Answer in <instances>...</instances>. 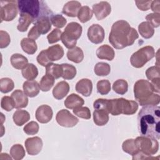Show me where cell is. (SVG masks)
Here are the masks:
<instances>
[{
  "label": "cell",
  "mask_w": 160,
  "mask_h": 160,
  "mask_svg": "<svg viewBox=\"0 0 160 160\" xmlns=\"http://www.w3.org/2000/svg\"><path fill=\"white\" fill-rule=\"evenodd\" d=\"M82 31V26L79 23L76 22H69L65 28L61 38L76 42L77 39L81 37Z\"/></svg>",
  "instance_id": "30bf717a"
},
{
  "label": "cell",
  "mask_w": 160,
  "mask_h": 160,
  "mask_svg": "<svg viewBox=\"0 0 160 160\" xmlns=\"http://www.w3.org/2000/svg\"><path fill=\"white\" fill-rule=\"evenodd\" d=\"M62 68V78L65 80L72 79L76 75V68L69 64L64 63L61 64Z\"/></svg>",
  "instance_id": "d6a6232c"
},
{
  "label": "cell",
  "mask_w": 160,
  "mask_h": 160,
  "mask_svg": "<svg viewBox=\"0 0 160 160\" xmlns=\"http://www.w3.org/2000/svg\"><path fill=\"white\" fill-rule=\"evenodd\" d=\"M11 42V38L9 34L4 31H0V48H5L9 46Z\"/></svg>",
  "instance_id": "681fc988"
},
{
  "label": "cell",
  "mask_w": 160,
  "mask_h": 160,
  "mask_svg": "<svg viewBox=\"0 0 160 160\" xmlns=\"http://www.w3.org/2000/svg\"><path fill=\"white\" fill-rule=\"evenodd\" d=\"M147 22H148L153 28H158L160 25V14L150 13L146 16Z\"/></svg>",
  "instance_id": "bcb514c9"
},
{
  "label": "cell",
  "mask_w": 160,
  "mask_h": 160,
  "mask_svg": "<svg viewBox=\"0 0 160 160\" xmlns=\"http://www.w3.org/2000/svg\"><path fill=\"white\" fill-rule=\"evenodd\" d=\"M139 38L137 31L131 28L128 22L119 20L115 22L109 35V42L117 49H121L134 44Z\"/></svg>",
  "instance_id": "7a4b0ae2"
},
{
  "label": "cell",
  "mask_w": 160,
  "mask_h": 160,
  "mask_svg": "<svg viewBox=\"0 0 160 160\" xmlns=\"http://www.w3.org/2000/svg\"><path fill=\"white\" fill-rule=\"evenodd\" d=\"M62 32L59 29H54L47 36L48 42L49 44H53L57 42L61 39Z\"/></svg>",
  "instance_id": "7dc6e473"
},
{
  "label": "cell",
  "mask_w": 160,
  "mask_h": 160,
  "mask_svg": "<svg viewBox=\"0 0 160 160\" xmlns=\"http://www.w3.org/2000/svg\"><path fill=\"white\" fill-rule=\"evenodd\" d=\"M111 83L107 79L100 80L97 83L98 92L101 95H106L111 91Z\"/></svg>",
  "instance_id": "60d3db41"
},
{
  "label": "cell",
  "mask_w": 160,
  "mask_h": 160,
  "mask_svg": "<svg viewBox=\"0 0 160 160\" xmlns=\"http://www.w3.org/2000/svg\"><path fill=\"white\" fill-rule=\"evenodd\" d=\"M138 109V104L134 101H131L125 98H116L108 99V111L113 116H118L121 114L125 115L134 114Z\"/></svg>",
  "instance_id": "277c9868"
},
{
  "label": "cell",
  "mask_w": 160,
  "mask_h": 160,
  "mask_svg": "<svg viewBox=\"0 0 160 160\" xmlns=\"http://www.w3.org/2000/svg\"><path fill=\"white\" fill-rule=\"evenodd\" d=\"M94 73L98 76H108L111 72L110 65L106 62H98L94 68Z\"/></svg>",
  "instance_id": "8d00e7d4"
},
{
  "label": "cell",
  "mask_w": 160,
  "mask_h": 160,
  "mask_svg": "<svg viewBox=\"0 0 160 160\" xmlns=\"http://www.w3.org/2000/svg\"><path fill=\"white\" fill-rule=\"evenodd\" d=\"M92 11L98 20H102L111 13V6L107 1H101L92 5Z\"/></svg>",
  "instance_id": "4fadbf2b"
},
{
  "label": "cell",
  "mask_w": 160,
  "mask_h": 160,
  "mask_svg": "<svg viewBox=\"0 0 160 160\" xmlns=\"http://www.w3.org/2000/svg\"><path fill=\"white\" fill-rule=\"evenodd\" d=\"M152 1H136L135 2L139 9L142 11H148L150 9Z\"/></svg>",
  "instance_id": "816d5d0a"
},
{
  "label": "cell",
  "mask_w": 160,
  "mask_h": 160,
  "mask_svg": "<svg viewBox=\"0 0 160 160\" xmlns=\"http://www.w3.org/2000/svg\"><path fill=\"white\" fill-rule=\"evenodd\" d=\"M159 82H160V78H156L151 81V84L153 87L154 91L155 92L159 93Z\"/></svg>",
  "instance_id": "db71d44e"
},
{
  "label": "cell",
  "mask_w": 160,
  "mask_h": 160,
  "mask_svg": "<svg viewBox=\"0 0 160 160\" xmlns=\"http://www.w3.org/2000/svg\"><path fill=\"white\" fill-rule=\"evenodd\" d=\"M84 103V99L79 95L72 93L69 95L64 101V106L70 109L82 106Z\"/></svg>",
  "instance_id": "603a6c76"
},
{
  "label": "cell",
  "mask_w": 160,
  "mask_h": 160,
  "mask_svg": "<svg viewBox=\"0 0 160 160\" xmlns=\"http://www.w3.org/2000/svg\"><path fill=\"white\" fill-rule=\"evenodd\" d=\"M1 106L6 111H11L15 108L14 102L12 98L7 96L2 98L1 101Z\"/></svg>",
  "instance_id": "ee69618b"
},
{
  "label": "cell",
  "mask_w": 160,
  "mask_h": 160,
  "mask_svg": "<svg viewBox=\"0 0 160 160\" xmlns=\"http://www.w3.org/2000/svg\"><path fill=\"white\" fill-rule=\"evenodd\" d=\"M24 92L29 97L33 98L36 96L40 90L39 84L36 81H26L23 83Z\"/></svg>",
  "instance_id": "7402d4cb"
},
{
  "label": "cell",
  "mask_w": 160,
  "mask_h": 160,
  "mask_svg": "<svg viewBox=\"0 0 160 160\" xmlns=\"http://www.w3.org/2000/svg\"><path fill=\"white\" fill-rule=\"evenodd\" d=\"M112 89L117 94L123 95L128 91V84L126 80L118 79L113 83Z\"/></svg>",
  "instance_id": "f35d334b"
},
{
  "label": "cell",
  "mask_w": 160,
  "mask_h": 160,
  "mask_svg": "<svg viewBox=\"0 0 160 160\" xmlns=\"http://www.w3.org/2000/svg\"><path fill=\"white\" fill-rule=\"evenodd\" d=\"M69 91V85L65 81H62L59 82L52 90L53 97L56 99H62L64 98Z\"/></svg>",
  "instance_id": "e0dca14e"
},
{
  "label": "cell",
  "mask_w": 160,
  "mask_h": 160,
  "mask_svg": "<svg viewBox=\"0 0 160 160\" xmlns=\"http://www.w3.org/2000/svg\"><path fill=\"white\" fill-rule=\"evenodd\" d=\"M46 74L53 77L54 79H58L62 76V68L61 64L51 62L46 66Z\"/></svg>",
  "instance_id": "1f68e13d"
},
{
  "label": "cell",
  "mask_w": 160,
  "mask_h": 160,
  "mask_svg": "<svg viewBox=\"0 0 160 160\" xmlns=\"http://www.w3.org/2000/svg\"><path fill=\"white\" fill-rule=\"evenodd\" d=\"M39 125L35 121H31L28 123L23 128L24 132L28 135H34L39 131Z\"/></svg>",
  "instance_id": "f6af8a7d"
},
{
  "label": "cell",
  "mask_w": 160,
  "mask_h": 160,
  "mask_svg": "<svg viewBox=\"0 0 160 160\" xmlns=\"http://www.w3.org/2000/svg\"><path fill=\"white\" fill-rule=\"evenodd\" d=\"M46 51L49 59L51 62L58 61L64 56L63 48L59 44L52 45L46 49Z\"/></svg>",
  "instance_id": "44dd1931"
},
{
  "label": "cell",
  "mask_w": 160,
  "mask_h": 160,
  "mask_svg": "<svg viewBox=\"0 0 160 160\" xmlns=\"http://www.w3.org/2000/svg\"><path fill=\"white\" fill-rule=\"evenodd\" d=\"M97 57L100 59L112 61L115 56L114 49L108 44H104L99 47L96 51Z\"/></svg>",
  "instance_id": "ffe728a7"
},
{
  "label": "cell",
  "mask_w": 160,
  "mask_h": 160,
  "mask_svg": "<svg viewBox=\"0 0 160 160\" xmlns=\"http://www.w3.org/2000/svg\"><path fill=\"white\" fill-rule=\"evenodd\" d=\"M146 75L149 80H153L156 78H160V72L159 66H152L147 69Z\"/></svg>",
  "instance_id": "c3c4849f"
},
{
  "label": "cell",
  "mask_w": 160,
  "mask_h": 160,
  "mask_svg": "<svg viewBox=\"0 0 160 160\" xmlns=\"http://www.w3.org/2000/svg\"><path fill=\"white\" fill-rule=\"evenodd\" d=\"M19 13H27L33 19V24L43 16L51 17L52 11L42 1L19 0L17 1Z\"/></svg>",
  "instance_id": "3957f363"
},
{
  "label": "cell",
  "mask_w": 160,
  "mask_h": 160,
  "mask_svg": "<svg viewBox=\"0 0 160 160\" xmlns=\"http://www.w3.org/2000/svg\"><path fill=\"white\" fill-rule=\"evenodd\" d=\"M122 149L124 152L131 156H134L139 152L133 139H128L124 141L122 144Z\"/></svg>",
  "instance_id": "74e56055"
},
{
  "label": "cell",
  "mask_w": 160,
  "mask_h": 160,
  "mask_svg": "<svg viewBox=\"0 0 160 160\" xmlns=\"http://www.w3.org/2000/svg\"><path fill=\"white\" fill-rule=\"evenodd\" d=\"M33 23L32 18L27 13H19V23L17 29L20 32H26L29 25Z\"/></svg>",
  "instance_id": "83f0119b"
},
{
  "label": "cell",
  "mask_w": 160,
  "mask_h": 160,
  "mask_svg": "<svg viewBox=\"0 0 160 160\" xmlns=\"http://www.w3.org/2000/svg\"><path fill=\"white\" fill-rule=\"evenodd\" d=\"M81 4L77 1H70L67 2L63 6L62 12L69 17H76L80 9Z\"/></svg>",
  "instance_id": "ac0fdd59"
},
{
  "label": "cell",
  "mask_w": 160,
  "mask_h": 160,
  "mask_svg": "<svg viewBox=\"0 0 160 160\" xmlns=\"http://www.w3.org/2000/svg\"><path fill=\"white\" fill-rule=\"evenodd\" d=\"M25 150L21 144H16L10 149V155L14 160L22 159L25 156Z\"/></svg>",
  "instance_id": "d590c367"
},
{
  "label": "cell",
  "mask_w": 160,
  "mask_h": 160,
  "mask_svg": "<svg viewBox=\"0 0 160 160\" xmlns=\"http://www.w3.org/2000/svg\"><path fill=\"white\" fill-rule=\"evenodd\" d=\"M23 78L29 80L33 81L38 75V69L37 67L32 63H29L27 66L22 69L21 71Z\"/></svg>",
  "instance_id": "f546056e"
},
{
  "label": "cell",
  "mask_w": 160,
  "mask_h": 160,
  "mask_svg": "<svg viewBox=\"0 0 160 160\" xmlns=\"http://www.w3.org/2000/svg\"><path fill=\"white\" fill-rule=\"evenodd\" d=\"M105 32L103 28L98 24L91 25L88 30V38L94 44H100L104 39Z\"/></svg>",
  "instance_id": "8fae6325"
},
{
  "label": "cell",
  "mask_w": 160,
  "mask_h": 160,
  "mask_svg": "<svg viewBox=\"0 0 160 160\" xmlns=\"http://www.w3.org/2000/svg\"><path fill=\"white\" fill-rule=\"evenodd\" d=\"M10 61L12 67L17 69H22L28 64V59L23 55L19 53L12 54L11 57Z\"/></svg>",
  "instance_id": "d4e9b609"
},
{
  "label": "cell",
  "mask_w": 160,
  "mask_h": 160,
  "mask_svg": "<svg viewBox=\"0 0 160 160\" xmlns=\"http://www.w3.org/2000/svg\"><path fill=\"white\" fill-rule=\"evenodd\" d=\"M56 120L60 126L65 128L74 127L79 122V119L67 109L60 110L56 114Z\"/></svg>",
  "instance_id": "9c48e42d"
},
{
  "label": "cell",
  "mask_w": 160,
  "mask_h": 160,
  "mask_svg": "<svg viewBox=\"0 0 160 160\" xmlns=\"http://www.w3.org/2000/svg\"><path fill=\"white\" fill-rule=\"evenodd\" d=\"M134 143L139 151L149 157L156 154L159 150L158 141L152 138L138 136L134 139Z\"/></svg>",
  "instance_id": "52a82bcc"
},
{
  "label": "cell",
  "mask_w": 160,
  "mask_h": 160,
  "mask_svg": "<svg viewBox=\"0 0 160 160\" xmlns=\"http://www.w3.org/2000/svg\"><path fill=\"white\" fill-rule=\"evenodd\" d=\"M73 113L82 119H89L91 118V111L88 107H78L73 110Z\"/></svg>",
  "instance_id": "7bdbcfd3"
},
{
  "label": "cell",
  "mask_w": 160,
  "mask_h": 160,
  "mask_svg": "<svg viewBox=\"0 0 160 160\" xmlns=\"http://www.w3.org/2000/svg\"><path fill=\"white\" fill-rule=\"evenodd\" d=\"M18 6L16 1L5 2L1 7L0 17L1 22L2 21H11L13 20L18 15Z\"/></svg>",
  "instance_id": "ba28073f"
},
{
  "label": "cell",
  "mask_w": 160,
  "mask_h": 160,
  "mask_svg": "<svg viewBox=\"0 0 160 160\" xmlns=\"http://www.w3.org/2000/svg\"><path fill=\"white\" fill-rule=\"evenodd\" d=\"M93 120L97 126H104L109 121V112L104 109H95L93 112Z\"/></svg>",
  "instance_id": "cb8c5ba5"
},
{
  "label": "cell",
  "mask_w": 160,
  "mask_h": 160,
  "mask_svg": "<svg viewBox=\"0 0 160 160\" xmlns=\"http://www.w3.org/2000/svg\"><path fill=\"white\" fill-rule=\"evenodd\" d=\"M68 59L75 63H80L84 59V53L82 50L78 46L70 49L67 52Z\"/></svg>",
  "instance_id": "4316f807"
},
{
  "label": "cell",
  "mask_w": 160,
  "mask_h": 160,
  "mask_svg": "<svg viewBox=\"0 0 160 160\" xmlns=\"http://www.w3.org/2000/svg\"><path fill=\"white\" fill-rule=\"evenodd\" d=\"M28 96L20 89L15 90L12 94L11 97L14 101L15 108H24L28 106Z\"/></svg>",
  "instance_id": "2e32d148"
},
{
  "label": "cell",
  "mask_w": 160,
  "mask_h": 160,
  "mask_svg": "<svg viewBox=\"0 0 160 160\" xmlns=\"http://www.w3.org/2000/svg\"><path fill=\"white\" fill-rule=\"evenodd\" d=\"M76 91L85 97L89 96L92 91V81L87 78L79 80L76 84Z\"/></svg>",
  "instance_id": "9a60e30c"
},
{
  "label": "cell",
  "mask_w": 160,
  "mask_h": 160,
  "mask_svg": "<svg viewBox=\"0 0 160 160\" xmlns=\"http://www.w3.org/2000/svg\"><path fill=\"white\" fill-rule=\"evenodd\" d=\"M153 93H154L153 87L148 81L140 79L135 82L134 85V98L138 101L140 106H143L145 101Z\"/></svg>",
  "instance_id": "8992f818"
},
{
  "label": "cell",
  "mask_w": 160,
  "mask_h": 160,
  "mask_svg": "<svg viewBox=\"0 0 160 160\" xmlns=\"http://www.w3.org/2000/svg\"><path fill=\"white\" fill-rule=\"evenodd\" d=\"M37 61L42 66H46L48 64H49V63L52 62L48 58V55L46 54V49L45 50H42V51H41L39 52V54L37 56Z\"/></svg>",
  "instance_id": "f907efd6"
},
{
  "label": "cell",
  "mask_w": 160,
  "mask_h": 160,
  "mask_svg": "<svg viewBox=\"0 0 160 160\" xmlns=\"http://www.w3.org/2000/svg\"><path fill=\"white\" fill-rule=\"evenodd\" d=\"M151 9L154 13H159L160 11V2L158 0L153 1L151 4Z\"/></svg>",
  "instance_id": "f5cc1de1"
},
{
  "label": "cell",
  "mask_w": 160,
  "mask_h": 160,
  "mask_svg": "<svg viewBox=\"0 0 160 160\" xmlns=\"http://www.w3.org/2000/svg\"><path fill=\"white\" fill-rule=\"evenodd\" d=\"M50 19L51 17L43 16L39 18L34 24V27L41 35L46 34L51 29V22Z\"/></svg>",
  "instance_id": "d6986e66"
},
{
  "label": "cell",
  "mask_w": 160,
  "mask_h": 160,
  "mask_svg": "<svg viewBox=\"0 0 160 160\" xmlns=\"http://www.w3.org/2000/svg\"><path fill=\"white\" fill-rule=\"evenodd\" d=\"M138 31L140 35L145 39L151 38L154 33V28L147 21L142 22L139 24Z\"/></svg>",
  "instance_id": "4dcf8cb0"
},
{
  "label": "cell",
  "mask_w": 160,
  "mask_h": 160,
  "mask_svg": "<svg viewBox=\"0 0 160 160\" xmlns=\"http://www.w3.org/2000/svg\"><path fill=\"white\" fill-rule=\"evenodd\" d=\"M12 119L16 125L21 126L30 119V114L25 110L19 109L14 112Z\"/></svg>",
  "instance_id": "484cf974"
},
{
  "label": "cell",
  "mask_w": 160,
  "mask_h": 160,
  "mask_svg": "<svg viewBox=\"0 0 160 160\" xmlns=\"http://www.w3.org/2000/svg\"><path fill=\"white\" fill-rule=\"evenodd\" d=\"M77 17L82 23H85L89 21L92 17V11L88 6L81 7L78 11Z\"/></svg>",
  "instance_id": "836d02e7"
},
{
  "label": "cell",
  "mask_w": 160,
  "mask_h": 160,
  "mask_svg": "<svg viewBox=\"0 0 160 160\" xmlns=\"http://www.w3.org/2000/svg\"><path fill=\"white\" fill-rule=\"evenodd\" d=\"M39 84L40 89L42 91H48L54 84V78L51 76L46 74L42 77Z\"/></svg>",
  "instance_id": "e575fe53"
},
{
  "label": "cell",
  "mask_w": 160,
  "mask_h": 160,
  "mask_svg": "<svg viewBox=\"0 0 160 160\" xmlns=\"http://www.w3.org/2000/svg\"><path fill=\"white\" fill-rule=\"evenodd\" d=\"M53 115L52 108L46 104H43L38 108L36 111L35 116L36 119L42 124L49 122Z\"/></svg>",
  "instance_id": "5bb4252c"
},
{
  "label": "cell",
  "mask_w": 160,
  "mask_h": 160,
  "mask_svg": "<svg viewBox=\"0 0 160 160\" xmlns=\"http://www.w3.org/2000/svg\"><path fill=\"white\" fill-rule=\"evenodd\" d=\"M51 24L58 28H62L65 26L67 23V20L61 14H53L51 17Z\"/></svg>",
  "instance_id": "b9f144b4"
},
{
  "label": "cell",
  "mask_w": 160,
  "mask_h": 160,
  "mask_svg": "<svg viewBox=\"0 0 160 160\" xmlns=\"http://www.w3.org/2000/svg\"><path fill=\"white\" fill-rule=\"evenodd\" d=\"M160 108L156 105H146L138 114V127L141 136L156 139L160 138Z\"/></svg>",
  "instance_id": "6da1fadb"
},
{
  "label": "cell",
  "mask_w": 160,
  "mask_h": 160,
  "mask_svg": "<svg viewBox=\"0 0 160 160\" xmlns=\"http://www.w3.org/2000/svg\"><path fill=\"white\" fill-rule=\"evenodd\" d=\"M154 56V48L151 46H146L134 52L131 57L130 62L134 68H141Z\"/></svg>",
  "instance_id": "5b68a950"
},
{
  "label": "cell",
  "mask_w": 160,
  "mask_h": 160,
  "mask_svg": "<svg viewBox=\"0 0 160 160\" xmlns=\"http://www.w3.org/2000/svg\"><path fill=\"white\" fill-rule=\"evenodd\" d=\"M21 46L23 51L28 54H34L38 49L37 44L34 39L23 38L21 41Z\"/></svg>",
  "instance_id": "f1b7e54d"
},
{
  "label": "cell",
  "mask_w": 160,
  "mask_h": 160,
  "mask_svg": "<svg viewBox=\"0 0 160 160\" xmlns=\"http://www.w3.org/2000/svg\"><path fill=\"white\" fill-rule=\"evenodd\" d=\"M14 87L13 81L9 78H1L0 80V91L2 93H8L11 91Z\"/></svg>",
  "instance_id": "ab89813d"
},
{
  "label": "cell",
  "mask_w": 160,
  "mask_h": 160,
  "mask_svg": "<svg viewBox=\"0 0 160 160\" xmlns=\"http://www.w3.org/2000/svg\"><path fill=\"white\" fill-rule=\"evenodd\" d=\"M24 144L28 154L35 156L41 152L43 143L41 138L38 136H35L28 138L25 141Z\"/></svg>",
  "instance_id": "7c38bea8"
}]
</instances>
